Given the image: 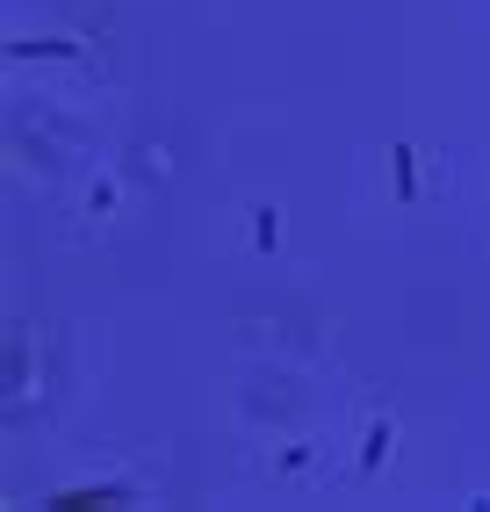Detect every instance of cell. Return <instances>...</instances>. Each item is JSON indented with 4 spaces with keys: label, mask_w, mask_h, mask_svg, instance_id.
I'll use <instances>...</instances> for the list:
<instances>
[{
    "label": "cell",
    "mask_w": 490,
    "mask_h": 512,
    "mask_svg": "<svg viewBox=\"0 0 490 512\" xmlns=\"http://www.w3.org/2000/svg\"><path fill=\"white\" fill-rule=\"evenodd\" d=\"M390 159H397V195H411V181H418V174H411V145H397Z\"/></svg>",
    "instance_id": "obj_1"
}]
</instances>
